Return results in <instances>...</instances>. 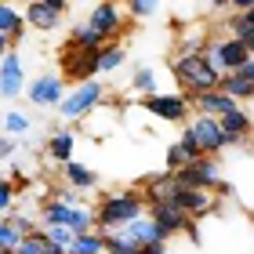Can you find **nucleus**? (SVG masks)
<instances>
[{
  "label": "nucleus",
  "mask_w": 254,
  "mask_h": 254,
  "mask_svg": "<svg viewBox=\"0 0 254 254\" xmlns=\"http://www.w3.org/2000/svg\"><path fill=\"white\" fill-rule=\"evenodd\" d=\"M171 73H175L178 87L186 98H200V95H211V91H222V73L207 62L203 51H178L175 59H167Z\"/></svg>",
  "instance_id": "f257e3e1"
},
{
  "label": "nucleus",
  "mask_w": 254,
  "mask_h": 254,
  "mask_svg": "<svg viewBox=\"0 0 254 254\" xmlns=\"http://www.w3.org/2000/svg\"><path fill=\"white\" fill-rule=\"evenodd\" d=\"M145 214H149V200L142 189H113L95 203L98 233H120V229H127Z\"/></svg>",
  "instance_id": "f03ea898"
},
{
  "label": "nucleus",
  "mask_w": 254,
  "mask_h": 254,
  "mask_svg": "<svg viewBox=\"0 0 254 254\" xmlns=\"http://www.w3.org/2000/svg\"><path fill=\"white\" fill-rule=\"evenodd\" d=\"M102 102H106V84H98V80H87V84H76V87L65 95L59 117H62L65 124L80 127V120H84L87 113H98Z\"/></svg>",
  "instance_id": "7ed1b4c3"
},
{
  "label": "nucleus",
  "mask_w": 254,
  "mask_h": 254,
  "mask_svg": "<svg viewBox=\"0 0 254 254\" xmlns=\"http://www.w3.org/2000/svg\"><path fill=\"white\" fill-rule=\"evenodd\" d=\"M203 55H207V62H211L222 76L240 73V69H244V65L254 59V55L244 48V44H240L236 37H229V33H225V37H214V40L203 48Z\"/></svg>",
  "instance_id": "20e7f679"
},
{
  "label": "nucleus",
  "mask_w": 254,
  "mask_h": 254,
  "mask_svg": "<svg viewBox=\"0 0 254 254\" xmlns=\"http://www.w3.org/2000/svg\"><path fill=\"white\" fill-rule=\"evenodd\" d=\"M87 26L102 37V44H120L124 29H127V7L113 4V0H102L87 11Z\"/></svg>",
  "instance_id": "39448f33"
},
{
  "label": "nucleus",
  "mask_w": 254,
  "mask_h": 254,
  "mask_svg": "<svg viewBox=\"0 0 254 254\" xmlns=\"http://www.w3.org/2000/svg\"><path fill=\"white\" fill-rule=\"evenodd\" d=\"M142 113H149V117H156L164 124H182V127L196 117L192 98H186L182 91L178 95H149V98H142Z\"/></svg>",
  "instance_id": "423d86ee"
},
{
  "label": "nucleus",
  "mask_w": 254,
  "mask_h": 254,
  "mask_svg": "<svg viewBox=\"0 0 254 254\" xmlns=\"http://www.w3.org/2000/svg\"><path fill=\"white\" fill-rule=\"evenodd\" d=\"M178 182L186 189H207V192H218L222 189V167H218V160L214 156H200V160H192V164L186 171H178Z\"/></svg>",
  "instance_id": "0eeeda50"
},
{
  "label": "nucleus",
  "mask_w": 254,
  "mask_h": 254,
  "mask_svg": "<svg viewBox=\"0 0 254 254\" xmlns=\"http://www.w3.org/2000/svg\"><path fill=\"white\" fill-rule=\"evenodd\" d=\"M149 218L164 229L167 240H175V236H182V233H186L189 240H200V236H196V222L182 211V207H175V203H153V207H149Z\"/></svg>",
  "instance_id": "6e6552de"
},
{
  "label": "nucleus",
  "mask_w": 254,
  "mask_h": 254,
  "mask_svg": "<svg viewBox=\"0 0 254 254\" xmlns=\"http://www.w3.org/2000/svg\"><path fill=\"white\" fill-rule=\"evenodd\" d=\"M22 91H29V84H26V62H22V55H18V51L0 55V95H4V102H15Z\"/></svg>",
  "instance_id": "1a4fd4ad"
},
{
  "label": "nucleus",
  "mask_w": 254,
  "mask_h": 254,
  "mask_svg": "<svg viewBox=\"0 0 254 254\" xmlns=\"http://www.w3.org/2000/svg\"><path fill=\"white\" fill-rule=\"evenodd\" d=\"M65 84H62V76H55V73H44V76H37L29 84V91H26V98L33 102L37 109H62V102H65Z\"/></svg>",
  "instance_id": "9d476101"
},
{
  "label": "nucleus",
  "mask_w": 254,
  "mask_h": 254,
  "mask_svg": "<svg viewBox=\"0 0 254 254\" xmlns=\"http://www.w3.org/2000/svg\"><path fill=\"white\" fill-rule=\"evenodd\" d=\"M65 11H69L65 0H29L26 4V22L40 33H51V29L62 26Z\"/></svg>",
  "instance_id": "9b49d317"
},
{
  "label": "nucleus",
  "mask_w": 254,
  "mask_h": 254,
  "mask_svg": "<svg viewBox=\"0 0 254 254\" xmlns=\"http://www.w3.org/2000/svg\"><path fill=\"white\" fill-rule=\"evenodd\" d=\"M189 127H192L196 142H200V149H203V156H218L225 145H233V138L225 134L222 120H211V117H192V120H189Z\"/></svg>",
  "instance_id": "f8f14e48"
},
{
  "label": "nucleus",
  "mask_w": 254,
  "mask_h": 254,
  "mask_svg": "<svg viewBox=\"0 0 254 254\" xmlns=\"http://www.w3.org/2000/svg\"><path fill=\"white\" fill-rule=\"evenodd\" d=\"M62 73L76 84H87L98 73V51H84V48H62Z\"/></svg>",
  "instance_id": "ddd939ff"
},
{
  "label": "nucleus",
  "mask_w": 254,
  "mask_h": 254,
  "mask_svg": "<svg viewBox=\"0 0 254 254\" xmlns=\"http://www.w3.org/2000/svg\"><path fill=\"white\" fill-rule=\"evenodd\" d=\"M175 207H182V211H186L192 222H200V218L222 211V200H218V192H207V189H186V186H182Z\"/></svg>",
  "instance_id": "4468645a"
},
{
  "label": "nucleus",
  "mask_w": 254,
  "mask_h": 254,
  "mask_svg": "<svg viewBox=\"0 0 254 254\" xmlns=\"http://www.w3.org/2000/svg\"><path fill=\"white\" fill-rule=\"evenodd\" d=\"M26 11H18L15 4H0V55L15 51V44L26 37Z\"/></svg>",
  "instance_id": "2eb2a0df"
},
{
  "label": "nucleus",
  "mask_w": 254,
  "mask_h": 254,
  "mask_svg": "<svg viewBox=\"0 0 254 254\" xmlns=\"http://www.w3.org/2000/svg\"><path fill=\"white\" fill-rule=\"evenodd\" d=\"M73 149H76V138L69 127H55V131L44 138V160L48 164H73Z\"/></svg>",
  "instance_id": "dca6fc26"
},
{
  "label": "nucleus",
  "mask_w": 254,
  "mask_h": 254,
  "mask_svg": "<svg viewBox=\"0 0 254 254\" xmlns=\"http://www.w3.org/2000/svg\"><path fill=\"white\" fill-rule=\"evenodd\" d=\"M233 109H240V102H236V98H229L225 91H211V95H200V98H192V113H196V117L225 120Z\"/></svg>",
  "instance_id": "f3484780"
},
{
  "label": "nucleus",
  "mask_w": 254,
  "mask_h": 254,
  "mask_svg": "<svg viewBox=\"0 0 254 254\" xmlns=\"http://www.w3.org/2000/svg\"><path fill=\"white\" fill-rule=\"evenodd\" d=\"M120 236L124 240H131L134 247H153V244H171V240L164 236V229H160L153 218H138V222H131L127 229H120Z\"/></svg>",
  "instance_id": "a211bd4d"
},
{
  "label": "nucleus",
  "mask_w": 254,
  "mask_h": 254,
  "mask_svg": "<svg viewBox=\"0 0 254 254\" xmlns=\"http://www.w3.org/2000/svg\"><path fill=\"white\" fill-rule=\"evenodd\" d=\"M62 178H65V189H76V192L98 186V171L91 164H80V160H73V164L62 167Z\"/></svg>",
  "instance_id": "6ab92c4d"
},
{
  "label": "nucleus",
  "mask_w": 254,
  "mask_h": 254,
  "mask_svg": "<svg viewBox=\"0 0 254 254\" xmlns=\"http://www.w3.org/2000/svg\"><path fill=\"white\" fill-rule=\"evenodd\" d=\"M222 127H225V134L233 138V145H244L247 138L254 134V117H251L244 106H240V109H233V113L222 120Z\"/></svg>",
  "instance_id": "aec40b11"
},
{
  "label": "nucleus",
  "mask_w": 254,
  "mask_h": 254,
  "mask_svg": "<svg viewBox=\"0 0 254 254\" xmlns=\"http://www.w3.org/2000/svg\"><path fill=\"white\" fill-rule=\"evenodd\" d=\"M225 29H229V37H236L244 48L254 55V22L247 18V15H240V11H233L229 15V22H225Z\"/></svg>",
  "instance_id": "412c9836"
},
{
  "label": "nucleus",
  "mask_w": 254,
  "mask_h": 254,
  "mask_svg": "<svg viewBox=\"0 0 254 254\" xmlns=\"http://www.w3.org/2000/svg\"><path fill=\"white\" fill-rule=\"evenodd\" d=\"M26 244V233L15 225V218H0V254H18Z\"/></svg>",
  "instance_id": "4be33fe9"
},
{
  "label": "nucleus",
  "mask_w": 254,
  "mask_h": 254,
  "mask_svg": "<svg viewBox=\"0 0 254 254\" xmlns=\"http://www.w3.org/2000/svg\"><path fill=\"white\" fill-rule=\"evenodd\" d=\"M222 91H225L229 98H236L240 106H244V102H254V84H251L244 73H229L222 80Z\"/></svg>",
  "instance_id": "5701e85b"
},
{
  "label": "nucleus",
  "mask_w": 254,
  "mask_h": 254,
  "mask_svg": "<svg viewBox=\"0 0 254 254\" xmlns=\"http://www.w3.org/2000/svg\"><path fill=\"white\" fill-rule=\"evenodd\" d=\"M29 131H33V117H29V113H22V109H15V106H7L4 109V134L26 138Z\"/></svg>",
  "instance_id": "b1692460"
},
{
  "label": "nucleus",
  "mask_w": 254,
  "mask_h": 254,
  "mask_svg": "<svg viewBox=\"0 0 254 254\" xmlns=\"http://www.w3.org/2000/svg\"><path fill=\"white\" fill-rule=\"evenodd\" d=\"M127 62V48L124 44H106L98 51V73H117V69Z\"/></svg>",
  "instance_id": "393cba45"
},
{
  "label": "nucleus",
  "mask_w": 254,
  "mask_h": 254,
  "mask_svg": "<svg viewBox=\"0 0 254 254\" xmlns=\"http://www.w3.org/2000/svg\"><path fill=\"white\" fill-rule=\"evenodd\" d=\"M40 233L48 236L51 247H59V251H65V254H69V247L76 244V233H73L69 225H40Z\"/></svg>",
  "instance_id": "a878e982"
},
{
  "label": "nucleus",
  "mask_w": 254,
  "mask_h": 254,
  "mask_svg": "<svg viewBox=\"0 0 254 254\" xmlns=\"http://www.w3.org/2000/svg\"><path fill=\"white\" fill-rule=\"evenodd\" d=\"M131 91H134V95H142V98L160 95V91H156V73H153L149 65H138L134 76H131Z\"/></svg>",
  "instance_id": "bb28decb"
},
{
  "label": "nucleus",
  "mask_w": 254,
  "mask_h": 254,
  "mask_svg": "<svg viewBox=\"0 0 254 254\" xmlns=\"http://www.w3.org/2000/svg\"><path fill=\"white\" fill-rule=\"evenodd\" d=\"M69 254H106V236H102V233L76 236V244L69 247Z\"/></svg>",
  "instance_id": "cd10ccee"
},
{
  "label": "nucleus",
  "mask_w": 254,
  "mask_h": 254,
  "mask_svg": "<svg viewBox=\"0 0 254 254\" xmlns=\"http://www.w3.org/2000/svg\"><path fill=\"white\" fill-rule=\"evenodd\" d=\"M102 236H106V254H142V247H134L120 233H102Z\"/></svg>",
  "instance_id": "c85d7f7f"
},
{
  "label": "nucleus",
  "mask_w": 254,
  "mask_h": 254,
  "mask_svg": "<svg viewBox=\"0 0 254 254\" xmlns=\"http://www.w3.org/2000/svg\"><path fill=\"white\" fill-rule=\"evenodd\" d=\"M15 196H18V186L11 178H4V182H0V214H4V218L15 214Z\"/></svg>",
  "instance_id": "c756f323"
},
{
  "label": "nucleus",
  "mask_w": 254,
  "mask_h": 254,
  "mask_svg": "<svg viewBox=\"0 0 254 254\" xmlns=\"http://www.w3.org/2000/svg\"><path fill=\"white\" fill-rule=\"evenodd\" d=\"M127 7V18H153L160 4H153V0H134V4H124Z\"/></svg>",
  "instance_id": "7c9ffc66"
},
{
  "label": "nucleus",
  "mask_w": 254,
  "mask_h": 254,
  "mask_svg": "<svg viewBox=\"0 0 254 254\" xmlns=\"http://www.w3.org/2000/svg\"><path fill=\"white\" fill-rule=\"evenodd\" d=\"M18 153H22L18 138H11V134L0 138V160H4V167H7V164H15V156H18Z\"/></svg>",
  "instance_id": "2f4dec72"
},
{
  "label": "nucleus",
  "mask_w": 254,
  "mask_h": 254,
  "mask_svg": "<svg viewBox=\"0 0 254 254\" xmlns=\"http://www.w3.org/2000/svg\"><path fill=\"white\" fill-rule=\"evenodd\" d=\"M142 254H171L167 244H153V247H142Z\"/></svg>",
  "instance_id": "473e14b6"
},
{
  "label": "nucleus",
  "mask_w": 254,
  "mask_h": 254,
  "mask_svg": "<svg viewBox=\"0 0 254 254\" xmlns=\"http://www.w3.org/2000/svg\"><path fill=\"white\" fill-rule=\"evenodd\" d=\"M240 73H244V76H247V80H251V84H254V59H251V62H247V65H244V69H240Z\"/></svg>",
  "instance_id": "72a5a7b5"
},
{
  "label": "nucleus",
  "mask_w": 254,
  "mask_h": 254,
  "mask_svg": "<svg viewBox=\"0 0 254 254\" xmlns=\"http://www.w3.org/2000/svg\"><path fill=\"white\" fill-rule=\"evenodd\" d=\"M247 18H251V22H254V7H251V11H247Z\"/></svg>",
  "instance_id": "f704fd0d"
}]
</instances>
